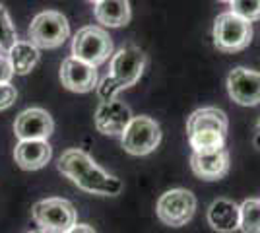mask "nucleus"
Wrapping results in <instances>:
<instances>
[{"label":"nucleus","mask_w":260,"mask_h":233,"mask_svg":"<svg viewBox=\"0 0 260 233\" xmlns=\"http://www.w3.org/2000/svg\"><path fill=\"white\" fill-rule=\"evenodd\" d=\"M252 41L250 22L239 18L233 12L219 14L214 22V45L221 53H239Z\"/></svg>","instance_id":"nucleus-6"},{"label":"nucleus","mask_w":260,"mask_h":233,"mask_svg":"<svg viewBox=\"0 0 260 233\" xmlns=\"http://www.w3.org/2000/svg\"><path fill=\"white\" fill-rule=\"evenodd\" d=\"M124 152L130 155H148L161 142V128L152 117H132L126 130L120 136Z\"/></svg>","instance_id":"nucleus-8"},{"label":"nucleus","mask_w":260,"mask_h":233,"mask_svg":"<svg viewBox=\"0 0 260 233\" xmlns=\"http://www.w3.org/2000/svg\"><path fill=\"white\" fill-rule=\"evenodd\" d=\"M208 223L217 233H233L239 229V204L229 198H217L208 208Z\"/></svg>","instance_id":"nucleus-15"},{"label":"nucleus","mask_w":260,"mask_h":233,"mask_svg":"<svg viewBox=\"0 0 260 233\" xmlns=\"http://www.w3.org/2000/svg\"><path fill=\"white\" fill-rule=\"evenodd\" d=\"M60 82L74 93H87L98 88V70L76 56H66L60 64Z\"/></svg>","instance_id":"nucleus-12"},{"label":"nucleus","mask_w":260,"mask_h":233,"mask_svg":"<svg viewBox=\"0 0 260 233\" xmlns=\"http://www.w3.org/2000/svg\"><path fill=\"white\" fill-rule=\"evenodd\" d=\"M146 53L136 45H126L119 49L111 56V66L109 74L98 86V95L101 101L117 99L120 91L132 88L144 74L146 68Z\"/></svg>","instance_id":"nucleus-2"},{"label":"nucleus","mask_w":260,"mask_h":233,"mask_svg":"<svg viewBox=\"0 0 260 233\" xmlns=\"http://www.w3.org/2000/svg\"><path fill=\"white\" fill-rule=\"evenodd\" d=\"M72 56L98 68L113 56V39L103 27L86 25L72 39Z\"/></svg>","instance_id":"nucleus-4"},{"label":"nucleus","mask_w":260,"mask_h":233,"mask_svg":"<svg viewBox=\"0 0 260 233\" xmlns=\"http://www.w3.org/2000/svg\"><path fill=\"white\" fill-rule=\"evenodd\" d=\"M31 216L39 229L47 233H66L78 223L74 204L66 198H45L35 202Z\"/></svg>","instance_id":"nucleus-3"},{"label":"nucleus","mask_w":260,"mask_h":233,"mask_svg":"<svg viewBox=\"0 0 260 233\" xmlns=\"http://www.w3.org/2000/svg\"><path fill=\"white\" fill-rule=\"evenodd\" d=\"M206 128H214L219 132L228 134L229 121L228 115L217 109V107H202V109H196L188 121H186V134L194 132V130H206Z\"/></svg>","instance_id":"nucleus-17"},{"label":"nucleus","mask_w":260,"mask_h":233,"mask_svg":"<svg viewBox=\"0 0 260 233\" xmlns=\"http://www.w3.org/2000/svg\"><path fill=\"white\" fill-rule=\"evenodd\" d=\"M8 58H10V64L14 74L18 76H25L29 74L33 68L37 66L39 58H41V53L39 49L31 43V41H16V43L10 47V51L6 53Z\"/></svg>","instance_id":"nucleus-18"},{"label":"nucleus","mask_w":260,"mask_h":233,"mask_svg":"<svg viewBox=\"0 0 260 233\" xmlns=\"http://www.w3.org/2000/svg\"><path fill=\"white\" fill-rule=\"evenodd\" d=\"M93 16L105 27H122L132 18L130 2L128 0H99L93 8Z\"/></svg>","instance_id":"nucleus-16"},{"label":"nucleus","mask_w":260,"mask_h":233,"mask_svg":"<svg viewBox=\"0 0 260 233\" xmlns=\"http://www.w3.org/2000/svg\"><path fill=\"white\" fill-rule=\"evenodd\" d=\"M186 136H188V144H190L194 154H212V152L225 148L228 134L214 130V128H206V130H194Z\"/></svg>","instance_id":"nucleus-19"},{"label":"nucleus","mask_w":260,"mask_h":233,"mask_svg":"<svg viewBox=\"0 0 260 233\" xmlns=\"http://www.w3.org/2000/svg\"><path fill=\"white\" fill-rule=\"evenodd\" d=\"M239 229L243 233H260V198H247L239 204Z\"/></svg>","instance_id":"nucleus-20"},{"label":"nucleus","mask_w":260,"mask_h":233,"mask_svg":"<svg viewBox=\"0 0 260 233\" xmlns=\"http://www.w3.org/2000/svg\"><path fill=\"white\" fill-rule=\"evenodd\" d=\"M53 130V117L41 107L25 109L14 121V132L20 140H49Z\"/></svg>","instance_id":"nucleus-11"},{"label":"nucleus","mask_w":260,"mask_h":233,"mask_svg":"<svg viewBox=\"0 0 260 233\" xmlns=\"http://www.w3.org/2000/svg\"><path fill=\"white\" fill-rule=\"evenodd\" d=\"M219 2H225V4H229V2H231V0H219Z\"/></svg>","instance_id":"nucleus-28"},{"label":"nucleus","mask_w":260,"mask_h":233,"mask_svg":"<svg viewBox=\"0 0 260 233\" xmlns=\"http://www.w3.org/2000/svg\"><path fill=\"white\" fill-rule=\"evenodd\" d=\"M70 37V23L64 14L56 10H45L37 14L29 23L27 39L37 49H56Z\"/></svg>","instance_id":"nucleus-5"},{"label":"nucleus","mask_w":260,"mask_h":233,"mask_svg":"<svg viewBox=\"0 0 260 233\" xmlns=\"http://www.w3.org/2000/svg\"><path fill=\"white\" fill-rule=\"evenodd\" d=\"M228 93L237 105L252 107L260 103V72L250 68H233L228 76Z\"/></svg>","instance_id":"nucleus-9"},{"label":"nucleus","mask_w":260,"mask_h":233,"mask_svg":"<svg viewBox=\"0 0 260 233\" xmlns=\"http://www.w3.org/2000/svg\"><path fill=\"white\" fill-rule=\"evenodd\" d=\"M132 117L134 115L124 101H101L95 111V128L105 136H122Z\"/></svg>","instance_id":"nucleus-10"},{"label":"nucleus","mask_w":260,"mask_h":233,"mask_svg":"<svg viewBox=\"0 0 260 233\" xmlns=\"http://www.w3.org/2000/svg\"><path fill=\"white\" fill-rule=\"evenodd\" d=\"M18 99V89L12 86L10 82H4L0 84V111L12 107Z\"/></svg>","instance_id":"nucleus-23"},{"label":"nucleus","mask_w":260,"mask_h":233,"mask_svg":"<svg viewBox=\"0 0 260 233\" xmlns=\"http://www.w3.org/2000/svg\"><path fill=\"white\" fill-rule=\"evenodd\" d=\"M12 76H14V70H12L10 58L6 53H0V84L10 82Z\"/></svg>","instance_id":"nucleus-24"},{"label":"nucleus","mask_w":260,"mask_h":233,"mask_svg":"<svg viewBox=\"0 0 260 233\" xmlns=\"http://www.w3.org/2000/svg\"><path fill=\"white\" fill-rule=\"evenodd\" d=\"M53 157V148L47 140H20L14 150L16 163L25 171H37Z\"/></svg>","instance_id":"nucleus-13"},{"label":"nucleus","mask_w":260,"mask_h":233,"mask_svg":"<svg viewBox=\"0 0 260 233\" xmlns=\"http://www.w3.org/2000/svg\"><path fill=\"white\" fill-rule=\"evenodd\" d=\"M231 10L239 18L247 22H258L260 20V0H231Z\"/></svg>","instance_id":"nucleus-22"},{"label":"nucleus","mask_w":260,"mask_h":233,"mask_svg":"<svg viewBox=\"0 0 260 233\" xmlns=\"http://www.w3.org/2000/svg\"><path fill=\"white\" fill-rule=\"evenodd\" d=\"M196 212V196L186 189H171L163 192L155 204L159 222L169 227H183Z\"/></svg>","instance_id":"nucleus-7"},{"label":"nucleus","mask_w":260,"mask_h":233,"mask_svg":"<svg viewBox=\"0 0 260 233\" xmlns=\"http://www.w3.org/2000/svg\"><path fill=\"white\" fill-rule=\"evenodd\" d=\"M29 233H47V231H43V229H33V231H29Z\"/></svg>","instance_id":"nucleus-26"},{"label":"nucleus","mask_w":260,"mask_h":233,"mask_svg":"<svg viewBox=\"0 0 260 233\" xmlns=\"http://www.w3.org/2000/svg\"><path fill=\"white\" fill-rule=\"evenodd\" d=\"M16 41H18L16 27H14V23H12L6 8L0 4V53H8L10 47Z\"/></svg>","instance_id":"nucleus-21"},{"label":"nucleus","mask_w":260,"mask_h":233,"mask_svg":"<svg viewBox=\"0 0 260 233\" xmlns=\"http://www.w3.org/2000/svg\"><path fill=\"white\" fill-rule=\"evenodd\" d=\"M58 171L70 179L78 189L89 194L117 196L124 189V183L117 175H111L105 169H101L93 161V157L80 148H70L60 155Z\"/></svg>","instance_id":"nucleus-1"},{"label":"nucleus","mask_w":260,"mask_h":233,"mask_svg":"<svg viewBox=\"0 0 260 233\" xmlns=\"http://www.w3.org/2000/svg\"><path fill=\"white\" fill-rule=\"evenodd\" d=\"M87 2H93V4H98L99 0H87Z\"/></svg>","instance_id":"nucleus-27"},{"label":"nucleus","mask_w":260,"mask_h":233,"mask_svg":"<svg viewBox=\"0 0 260 233\" xmlns=\"http://www.w3.org/2000/svg\"><path fill=\"white\" fill-rule=\"evenodd\" d=\"M66 233H95V229H93L91 225H87V223H76L70 231H66Z\"/></svg>","instance_id":"nucleus-25"},{"label":"nucleus","mask_w":260,"mask_h":233,"mask_svg":"<svg viewBox=\"0 0 260 233\" xmlns=\"http://www.w3.org/2000/svg\"><path fill=\"white\" fill-rule=\"evenodd\" d=\"M190 167L196 177L204 181H219L229 171V154L228 150H217L212 154H194L190 155Z\"/></svg>","instance_id":"nucleus-14"}]
</instances>
